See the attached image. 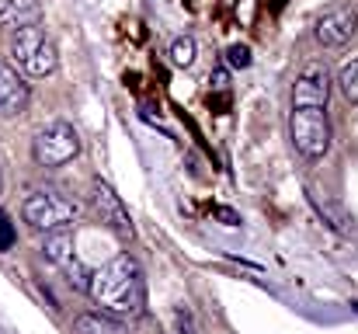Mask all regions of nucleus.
<instances>
[{
	"instance_id": "nucleus-1",
	"label": "nucleus",
	"mask_w": 358,
	"mask_h": 334,
	"mask_svg": "<svg viewBox=\"0 0 358 334\" xmlns=\"http://www.w3.org/2000/svg\"><path fill=\"white\" fill-rule=\"evenodd\" d=\"M87 293L112 317H139L143 307H146L143 272H139V265H136L132 254H119L108 265H101L98 272H91Z\"/></svg>"
},
{
	"instance_id": "nucleus-2",
	"label": "nucleus",
	"mask_w": 358,
	"mask_h": 334,
	"mask_svg": "<svg viewBox=\"0 0 358 334\" xmlns=\"http://www.w3.org/2000/svg\"><path fill=\"white\" fill-rule=\"evenodd\" d=\"M10 60H14V67L24 77H38L42 81V77L56 74L59 49L38 25H24V28H14V35H10Z\"/></svg>"
},
{
	"instance_id": "nucleus-3",
	"label": "nucleus",
	"mask_w": 358,
	"mask_h": 334,
	"mask_svg": "<svg viewBox=\"0 0 358 334\" xmlns=\"http://www.w3.org/2000/svg\"><path fill=\"white\" fill-rule=\"evenodd\" d=\"M289 139H292V146H296L306 160L327 157L331 139H334L327 109H317V105H292V111H289Z\"/></svg>"
},
{
	"instance_id": "nucleus-4",
	"label": "nucleus",
	"mask_w": 358,
	"mask_h": 334,
	"mask_svg": "<svg viewBox=\"0 0 358 334\" xmlns=\"http://www.w3.org/2000/svg\"><path fill=\"white\" fill-rule=\"evenodd\" d=\"M77 153H80V132H77L70 122H63V118L45 122V125L35 132V139H31V157H35V164H42V167H63V164H70Z\"/></svg>"
},
{
	"instance_id": "nucleus-5",
	"label": "nucleus",
	"mask_w": 358,
	"mask_h": 334,
	"mask_svg": "<svg viewBox=\"0 0 358 334\" xmlns=\"http://www.w3.org/2000/svg\"><path fill=\"white\" fill-rule=\"evenodd\" d=\"M21 216H24L28 226L49 233V230H63V226H70L77 220V206L70 199L56 195V192H31L21 206Z\"/></svg>"
},
{
	"instance_id": "nucleus-6",
	"label": "nucleus",
	"mask_w": 358,
	"mask_h": 334,
	"mask_svg": "<svg viewBox=\"0 0 358 334\" xmlns=\"http://www.w3.org/2000/svg\"><path fill=\"white\" fill-rule=\"evenodd\" d=\"M355 32H358L355 7H334V11H327L324 18H317V28H313V35H317V42H320L324 49H341V46H348V42L355 39Z\"/></svg>"
},
{
	"instance_id": "nucleus-7",
	"label": "nucleus",
	"mask_w": 358,
	"mask_h": 334,
	"mask_svg": "<svg viewBox=\"0 0 358 334\" xmlns=\"http://www.w3.org/2000/svg\"><path fill=\"white\" fill-rule=\"evenodd\" d=\"M331 102V74L324 63H306L292 84V105H317L327 109Z\"/></svg>"
},
{
	"instance_id": "nucleus-8",
	"label": "nucleus",
	"mask_w": 358,
	"mask_h": 334,
	"mask_svg": "<svg viewBox=\"0 0 358 334\" xmlns=\"http://www.w3.org/2000/svg\"><path fill=\"white\" fill-rule=\"evenodd\" d=\"M91 206L98 209L101 223H108L119 237H132V216H129V209L122 206L119 195L112 192V185L94 181V185H91Z\"/></svg>"
},
{
	"instance_id": "nucleus-9",
	"label": "nucleus",
	"mask_w": 358,
	"mask_h": 334,
	"mask_svg": "<svg viewBox=\"0 0 358 334\" xmlns=\"http://www.w3.org/2000/svg\"><path fill=\"white\" fill-rule=\"evenodd\" d=\"M28 84H24V77L14 70V67H7V63H0V115H7V118H14V115H21V111L28 109Z\"/></svg>"
},
{
	"instance_id": "nucleus-10",
	"label": "nucleus",
	"mask_w": 358,
	"mask_h": 334,
	"mask_svg": "<svg viewBox=\"0 0 358 334\" xmlns=\"http://www.w3.org/2000/svg\"><path fill=\"white\" fill-rule=\"evenodd\" d=\"M42 21V4L38 0H0V25L3 28H24Z\"/></svg>"
},
{
	"instance_id": "nucleus-11",
	"label": "nucleus",
	"mask_w": 358,
	"mask_h": 334,
	"mask_svg": "<svg viewBox=\"0 0 358 334\" xmlns=\"http://www.w3.org/2000/svg\"><path fill=\"white\" fill-rule=\"evenodd\" d=\"M42 254L52 261V265H63L66 258H73V233L63 226V230H49L45 240H42Z\"/></svg>"
},
{
	"instance_id": "nucleus-12",
	"label": "nucleus",
	"mask_w": 358,
	"mask_h": 334,
	"mask_svg": "<svg viewBox=\"0 0 358 334\" xmlns=\"http://www.w3.org/2000/svg\"><path fill=\"white\" fill-rule=\"evenodd\" d=\"M73 334H129L112 314H80L73 321Z\"/></svg>"
},
{
	"instance_id": "nucleus-13",
	"label": "nucleus",
	"mask_w": 358,
	"mask_h": 334,
	"mask_svg": "<svg viewBox=\"0 0 358 334\" xmlns=\"http://www.w3.org/2000/svg\"><path fill=\"white\" fill-rule=\"evenodd\" d=\"M59 268H63V275H66V282H70L73 289H84V293H87V286H91V272L84 268V261H80L77 254H73V258H66Z\"/></svg>"
},
{
	"instance_id": "nucleus-14",
	"label": "nucleus",
	"mask_w": 358,
	"mask_h": 334,
	"mask_svg": "<svg viewBox=\"0 0 358 334\" xmlns=\"http://www.w3.org/2000/svg\"><path fill=\"white\" fill-rule=\"evenodd\" d=\"M171 63L174 67H192L195 63V39L192 35H181L171 42Z\"/></svg>"
},
{
	"instance_id": "nucleus-15",
	"label": "nucleus",
	"mask_w": 358,
	"mask_h": 334,
	"mask_svg": "<svg viewBox=\"0 0 358 334\" xmlns=\"http://www.w3.org/2000/svg\"><path fill=\"white\" fill-rule=\"evenodd\" d=\"M338 84H341L345 98H348L352 105H358V60H352V63H345V67H341Z\"/></svg>"
},
{
	"instance_id": "nucleus-16",
	"label": "nucleus",
	"mask_w": 358,
	"mask_h": 334,
	"mask_svg": "<svg viewBox=\"0 0 358 334\" xmlns=\"http://www.w3.org/2000/svg\"><path fill=\"white\" fill-rule=\"evenodd\" d=\"M227 60H230V67H250V49L247 46H230Z\"/></svg>"
},
{
	"instance_id": "nucleus-17",
	"label": "nucleus",
	"mask_w": 358,
	"mask_h": 334,
	"mask_svg": "<svg viewBox=\"0 0 358 334\" xmlns=\"http://www.w3.org/2000/svg\"><path fill=\"white\" fill-rule=\"evenodd\" d=\"M14 244V230H10V223H7V216L0 213V251H7Z\"/></svg>"
},
{
	"instance_id": "nucleus-18",
	"label": "nucleus",
	"mask_w": 358,
	"mask_h": 334,
	"mask_svg": "<svg viewBox=\"0 0 358 334\" xmlns=\"http://www.w3.org/2000/svg\"><path fill=\"white\" fill-rule=\"evenodd\" d=\"M0 195H3V174H0Z\"/></svg>"
}]
</instances>
